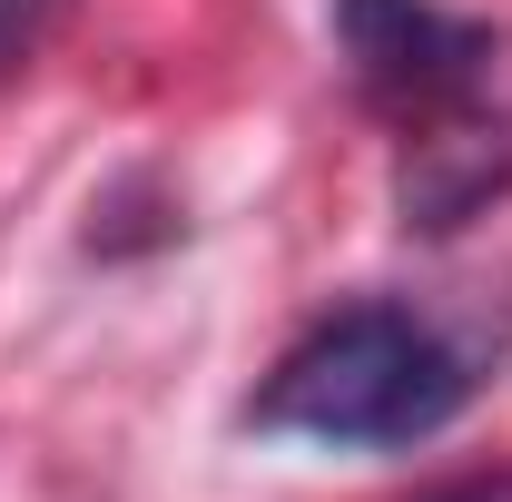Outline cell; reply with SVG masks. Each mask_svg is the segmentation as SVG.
<instances>
[{"label":"cell","instance_id":"obj_3","mask_svg":"<svg viewBox=\"0 0 512 502\" xmlns=\"http://www.w3.org/2000/svg\"><path fill=\"white\" fill-rule=\"evenodd\" d=\"M493 188H512V128L444 119L404 148V227H424V237L463 227Z\"/></svg>","mask_w":512,"mask_h":502},{"label":"cell","instance_id":"obj_1","mask_svg":"<svg viewBox=\"0 0 512 502\" xmlns=\"http://www.w3.org/2000/svg\"><path fill=\"white\" fill-rule=\"evenodd\" d=\"M463 404H473V365L453 335H434L414 306H335L276 355L247 424L335 453H394V443H434Z\"/></svg>","mask_w":512,"mask_h":502},{"label":"cell","instance_id":"obj_4","mask_svg":"<svg viewBox=\"0 0 512 502\" xmlns=\"http://www.w3.org/2000/svg\"><path fill=\"white\" fill-rule=\"evenodd\" d=\"M40 10H50V0H0V79H10V60L30 50V30H40Z\"/></svg>","mask_w":512,"mask_h":502},{"label":"cell","instance_id":"obj_2","mask_svg":"<svg viewBox=\"0 0 512 502\" xmlns=\"http://www.w3.org/2000/svg\"><path fill=\"white\" fill-rule=\"evenodd\" d=\"M335 50L375 109L444 119L493 69V20H463L444 0H335Z\"/></svg>","mask_w":512,"mask_h":502}]
</instances>
